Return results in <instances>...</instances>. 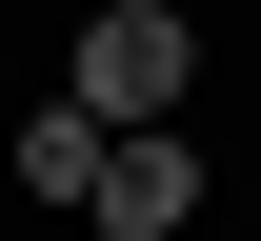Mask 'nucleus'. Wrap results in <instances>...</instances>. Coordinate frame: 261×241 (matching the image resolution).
I'll return each mask as SVG.
<instances>
[{
    "label": "nucleus",
    "instance_id": "obj_3",
    "mask_svg": "<svg viewBox=\"0 0 261 241\" xmlns=\"http://www.w3.org/2000/svg\"><path fill=\"white\" fill-rule=\"evenodd\" d=\"M20 181H40V201H100V121L40 101V121H20Z\"/></svg>",
    "mask_w": 261,
    "mask_h": 241
},
{
    "label": "nucleus",
    "instance_id": "obj_1",
    "mask_svg": "<svg viewBox=\"0 0 261 241\" xmlns=\"http://www.w3.org/2000/svg\"><path fill=\"white\" fill-rule=\"evenodd\" d=\"M181 81H201V40L161 20V0H100V20H81V61H61V101H81L100 141H141V121H181Z\"/></svg>",
    "mask_w": 261,
    "mask_h": 241
},
{
    "label": "nucleus",
    "instance_id": "obj_2",
    "mask_svg": "<svg viewBox=\"0 0 261 241\" xmlns=\"http://www.w3.org/2000/svg\"><path fill=\"white\" fill-rule=\"evenodd\" d=\"M100 241H181L201 221V161H181V121H141V141H100V201H81Z\"/></svg>",
    "mask_w": 261,
    "mask_h": 241
}]
</instances>
